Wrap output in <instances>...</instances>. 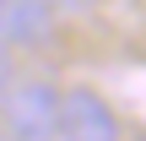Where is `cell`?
<instances>
[{
  "label": "cell",
  "instance_id": "4",
  "mask_svg": "<svg viewBox=\"0 0 146 141\" xmlns=\"http://www.w3.org/2000/svg\"><path fill=\"white\" fill-rule=\"evenodd\" d=\"M49 5H54V11H92L98 0H49Z\"/></svg>",
  "mask_w": 146,
  "mask_h": 141
},
{
  "label": "cell",
  "instance_id": "6",
  "mask_svg": "<svg viewBox=\"0 0 146 141\" xmlns=\"http://www.w3.org/2000/svg\"><path fill=\"white\" fill-rule=\"evenodd\" d=\"M130 141H146V136H130Z\"/></svg>",
  "mask_w": 146,
  "mask_h": 141
},
{
  "label": "cell",
  "instance_id": "5",
  "mask_svg": "<svg viewBox=\"0 0 146 141\" xmlns=\"http://www.w3.org/2000/svg\"><path fill=\"white\" fill-rule=\"evenodd\" d=\"M0 141H11V130H5V125H0Z\"/></svg>",
  "mask_w": 146,
  "mask_h": 141
},
{
  "label": "cell",
  "instance_id": "3",
  "mask_svg": "<svg viewBox=\"0 0 146 141\" xmlns=\"http://www.w3.org/2000/svg\"><path fill=\"white\" fill-rule=\"evenodd\" d=\"M54 5L49 0H0V43L11 54L27 49H49L54 43Z\"/></svg>",
  "mask_w": 146,
  "mask_h": 141
},
{
  "label": "cell",
  "instance_id": "2",
  "mask_svg": "<svg viewBox=\"0 0 146 141\" xmlns=\"http://www.w3.org/2000/svg\"><path fill=\"white\" fill-rule=\"evenodd\" d=\"M60 141H119V120L92 87H70L60 92Z\"/></svg>",
  "mask_w": 146,
  "mask_h": 141
},
{
  "label": "cell",
  "instance_id": "1",
  "mask_svg": "<svg viewBox=\"0 0 146 141\" xmlns=\"http://www.w3.org/2000/svg\"><path fill=\"white\" fill-rule=\"evenodd\" d=\"M0 125L11 141H54L60 136V87L43 76H22L0 98Z\"/></svg>",
  "mask_w": 146,
  "mask_h": 141
}]
</instances>
